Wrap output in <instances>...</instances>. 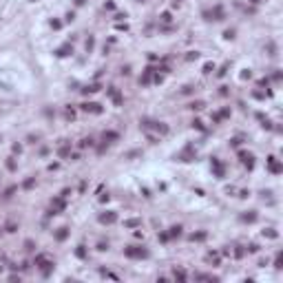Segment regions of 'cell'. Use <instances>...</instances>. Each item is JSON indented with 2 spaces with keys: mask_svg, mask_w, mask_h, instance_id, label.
Segmentation results:
<instances>
[{
  "mask_svg": "<svg viewBox=\"0 0 283 283\" xmlns=\"http://www.w3.org/2000/svg\"><path fill=\"white\" fill-rule=\"evenodd\" d=\"M142 124V128H144V131H157L159 135H166L168 133V126L164 122H153V120H142L139 122Z\"/></svg>",
  "mask_w": 283,
  "mask_h": 283,
  "instance_id": "cell-1",
  "label": "cell"
},
{
  "mask_svg": "<svg viewBox=\"0 0 283 283\" xmlns=\"http://www.w3.org/2000/svg\"><path fill=\"white\" fill-rule=\"evenodd\" d=\"M36 265L40 268L42 276H49L51 270H53V261H51V259H47L44 254H36Z\"/></svg>",
  "mask_w": 283,
  "mask_h": 283,
  "instance_id": "cell-2",
  "label": "cell"
},
{
  "mask_svg": "<svg viewBox=\"0 0 283 283\" xmlns=\"http://www.w3.org/2000/svg\"><path fill=\"white\" fill-rule=\"evenodd\" d=\"M124 254H126L128 259H146L148 257V250H146L144 246H128L126 250H124Z\"/></svg>",
  "mask_w": 283,
  "mask_h": 283,
  "instance_id": "cell-3",
  "label": "cell"
},
{
  "mask_svg": "<svg viewBox=\"0 0 283 283\" xmlns=\"http://www.w3.org/2000/svg\"><path fill=\"white\" fill-rule=\"evenodd\" d=\"M203 18H206V20H223L226 13H223V9L217 4V7H212L210 11H203Z\"/></svg>",
  "mask_w": 283,
  "mask_h": 283,
  "instance_id": "cell-4",
  "label": "cell"
},
{
  "mask_svg": "<svg viewBox=\"0 0 283 283\" xmlns=\"http://www.w3.org/2000/svg\"><path fill=\"white\" fill-rule=\"evenodd\" d=\"M64 208H66V201H64V197H55V199L53 201H51V210H49V214H58L60 210H64Z\"/></svg>",
  "mask_w": 283,
  "mask_h": 283,
  "instance_id": "cell-5",
  "label": "cell"
},
{
  "mask_svg": "<svg viewBox=\"0 0 283 283\" xmlns=\"http://www.w3.org/2000/svg\"><path fill=\"white\" fill-rule=\"evenodd\" d=\"M106 93L111 95V100L115 102V106H122V104H124V98H122V93L117 91L115 86H109V89H106Z\"/></svg>",
  "mask_w": 283,
  "mask_h": 283,
  "instance_id": "cell-6",
  "label": "cell"
},
{
  "mask_svg": "<svg viewBox=\"0 0 283 283\" xmlns=\"http://www.w3.org/2000/svg\"><path fill=\"white\" fill-rule=\"evenodd\" d=\"M80 109H82V111H86V113H102V106H100V104H95V102H84Z\"/></svg>",
  "mask_w": 283,
  "mask_h": 283,
  "instance_id": "cell-7",
  "label": "cell"
},
{
  "mask_svg": "<svg viewBox=\"0 0 283 283\" xmlns=\"http://www.w3.org/2000/svg\"><path fill=\"white\" fill-rule=\"evenodd\" d=\"M153 75H155V69L148 66V69L144 71V75L139 77V84H150V82H153Z\"/></svg>",
  "mask_w": 283,
  "mask_h": 283,
  "instance_id": "cell-8",
  "label": "cell"
},
{
  "mask_svg": "<svg viewBox=\"0 0 283 283\" xmlns=\"http://www.w3.org/2000/svg\"><path fill=\"white\" fill-rule=\"evenodd\" d=\"M177 159H182V162H192V159H195V150H192V146H186V150L177 157Z\"/></svg>",
  "mask_w": 283,
  "mask_h": 283,
  "instance_id": "cell-9",
  "label": "cell"
},
{
  "mask_svg": "<svg viewBox=\"0 0 283 283\" xmlns=\"http://www.w3.org/2000/svg\"><path fill=\"white\" fill-rule=\"evenodd\" d=\"M117 221V214L115 212H104L100 214V223H115Z\"/></svg>",
  "mask_w": 283,
  "mask_h": 283,
  "instance_id": "cell-10",
  "label": "cell"
},
{
  "mask_svg": "<svg viewBox=\"0 0 283 283\" xmlns=\"http://www.w3.org/2000/svg\"><path fill=\"white\" fill-rule=\"evenodd\" d=\"M268 166H270V171H272L274 175H279L283 168H281V164L276 162V157H268Z\"/></svg>",
  "mask_w": 283,
  "mask_h": 283,
  "instance_id": "cell-11",
  "label": "cell"
},
{
  "mask_svg": "<svg viewBox=\"0 0 283 283\" xmlns=\"http://www.w3.org/2000/svg\"><path fill=\"white\" fill-rule=\"evenodd\" d=\"M73 53V47L71 44H64V47H60L58 51H55V55H58V58H66V55H71Z\"/></svg>",
  "mask_w": 283,
  "mask_h": 283,
  "instance_id": "cell-12",
  "label": "cell"
},
{
  "mask_svg": "<svg viewBox=\"0 0 283 283\" xmlns=\"http://www.w3.org/2000/svg\"><path fill=\"white\" fill-rule=\"evenodd\" d=\"M212 168H214V175H217V177H223V166H221V162H219L217 157H212Z\"/></svg>",
  "mask_w": 283,
  "mask_h": 283,
  "instance_id": "cell-13",
  "label": "cell"
},
{
  "mask_svg": "<svg viewBox=\"0 0 283 283\" xmlns=\"http://www.w3.org/2000/svg\"><path fill=\"white\" fill-rule=\"evenodd\" d=\"M115 139H120V133H115V131H104V142H106V144H111V142H115Z\"/></svg>",
  "mask_w": 283,
  "mask_h": 283,
  "instance_id": "cell-14",
  "label": "cell"
},
{
  "mask_svg": "<svg viewBox=\"0 0 283 283\" xmlns=\"http://www.w3.org/2000/svg\"><path fill=\"white\" fill-rule=\"evenodd\" d=\"M100 89H102L100 84H89V86H84V89H82V93H84V95H89V93H98Z\"/></svg>",
  "mask_w": 283,
  "mask_h": 283,
  "instance_id": "cell-15",
  "label": "cell"
},
{
  "mask_svg": "<svg viewBox=\"0 0 283 283\" xmlns=\"http://www.w3.org/2000/svg\"><path fill=\"white\" fill-rule=\"evenodd\" d=\"M66 237H69V228H60L58 232H55V239H58V241H64Z\"/></svg>",
  "mask_w": 283,
  "mask_h": 283,
  "instance_id": "cell-16",
  "label": "cell"
},
{
  "mask_svg": "<svg viewBox=\"0 0 283 283\" xmlns=\"http://www.w3.org/2000/svg\"><path fill=\"white\" fill-rule=\"evenodd\" d=\"M179 235H182V226H173L171 232H168V237H171V239H173V237H179Z\"/></svg>",
  "mask_w": 283,
  "mask_h": 283,
  "instance_id": "cell-17",
  "label": "cell"
},
{
  "mask_svg": "<svg viewBox=\"0 0 283 283\" xmlns=\"http://www.w3.org/2000/svg\"><path fill=\"white\" fill-rule=\"evenodd\" d=\"M16 190H18V186H9V188L4 190V195H2V197H4V199H9V197H13V192H16Z\"/></svg>",
  "mask_w": 283,
  "mask_h": 283,
  "instance_id": "cell-18",
  "label": "cell"
},
{
  "mask_svg": "<svg viewBox=\"0 0 283 283\" xmlns=\"http://www.w3.org/2000/svg\"><path fill=\"white\" fill-rule=\"evenodd\" d=\"M69 155H71V146H69V144H64V146L60 148V157H69Z\"/></svg>",
  "mask_w": 283,
  "mask_h": 283,
  "instance_id": "cell-19",
  "label": "cell"
},
{
  "mask_svg": "<svg viewBox=\"0 0 283 283\" xmlns=\"http://www.w3.org/2000/svg\"><path fill=\"white\" fill-rule=\"evenodd\" d=\"M243 221H248V223H252V221H257V212H250V214H243Z\"/></svg>",
  "mask_w": 283,
  "mask_h": 283,
  "instance_id": "cell-20",
  "label": "cell"
},
{
  "mask_svg": "<svg viewBox=\"0 0 283 283\" xmlns=\"http://www.w3.org/2000/svg\"><path fill=\"white\" fill-rule=\"evenodd\" d=\"M206 259H208V261H212V263H219V254L217 252H208Z\"/></svg>",
  "mask_w": 283,
  "mask_h": 283,
  "instance_id": "cell-21",
  "label": "cell"
},
{
  "mask_svg": "<svg viewBox=\"0 0 283 283\" xmlns=\"http://www.w3.org/2000/svg\"><path fill=\"white\" fill-rule=\"evenodd\" d=\"M86 146H93V139H91V137H84V139L80 142V148H86Z\"/></svg>",
  "mask_w": 283,
  "mask_h": 283,
  "instance_id": "cell-22",
  "label": "cell"
},
{
  "mask_svg": "<svg viewBox=\"0 0 283 283\" xmlns=\"http://www.w3.org/2000/svg\"><path fill=\"white\" fill-rule=\"evenodd\" d=\"M190 239H192V241H203V239H206V232H197V235H190Z\"/></svg>",
  "mask_w": 283,
  "mask_h": 283,
  "instance_id": "cell-23",
  "label": "cell"
},
{
  "mask_svg": "<svg viewBox=\"0 0 283 283\" xmlns=\"http://www.w3.org/2000/svg\"><path fill=\"white\" fill-rule=\"evenodd\" d=\"M281 263H283V257H281V252H279V254H276V259H274V268H276V270H281V268H283Z\"/></svg>",
  "mask_w": 283,
  "mask_h": 283,
  "instance_id": "cell-24",
  "label": "cell"
},
{
  "mask_svg": "<svg viewBox=\"0 0 283 283\" xmlns=\"http://www.w3.org/2000/svg\"><path fill=\"white\" fill-rule=\"evenodd\" d=\"M241 137H235V139H230V146H232V148H239V146H241Z\"/></svg>",
  "mask_w": 283,
  "mask_h": 283,
  "instance_id": "cell-25",
  "label": "cell"
},
{
  "mask_svg": "<svg viewBox=\"0 0 283 283\" xmlns=\"http://www.w3.org/2000/svg\"><path fill=\"white\" fill-rule=\"evenodd\" d=\"M75 254H77V257H80V259H84V257H86V250H84V246H77Z\"/></svg>",
  "mask_w": 283,
  "mask_h": 283,
  "instance_id": "cell-26",
  "label": "cell"
},
{
  "mask_svg": "<svg viewBox=\"0 0 283 283\" xmlns=\"http://www.w3.org/2000/svg\"><path fill=\"white\" fill-rule=\"evenodd\" d=\"M190 109H192V111H201V109H203V102H192Z\"/></svg>",
  "mask_w": 283,
  "mask_h": 283,
  "instance_id": "cell-27",
  "label": "cell"
},
{
  "mask_svg": "<svg viewBox=\"0 0 283 283\" xmlns=\"http://www.w3.org/2000/svg\"><path fill=\"white\" fill-rule=\"evenodd\" d=\"M4 230H7V232H16V230H18V226H16L13 221H11V223H7V226H4Z\"/></svg>",
  "mask_w": 283,
  "mask_h": 283,
  "instance_id": "cell-28",
  "label": "cell"
},
{
  "mask_svg": "<svg viewBox=\"0 0 283 283\" xmlns=\"http://www.w3.org/2000/svg\"><path fill=\"white\" fill-rule=\"evenodd\" d=\"M175 279H186V272H184V270H175Z\"/></svg>",
  "mask_w": 283,
  "mask_h": 283,
  "instance_id": "cell-29",
  "label": "cell"
},
{
  "mask_svg": "<svg viewBox=\"0 0 283 283\" xmlns=\"http://www.w3.org/2000/svg\"><path fill=\"white\" fill-rule=\"evenodd\" d=\"M192 126H195V128H199V131H206V126H203V122H199V120H195V122H192Z\"/></svg>",
  "mask_w": 283,
  "mask_h": 283,
  "instance_id": "cell-30",
  "label": "cell"
},
{
  "mask_svg": "<svg viewBox=\"0 0 283 283\" xmlns=\"http://www.w3.org/2000/svg\"><path fill=\"white\" fill-rule=\"evenodd\" d=\"M263 235H265V237H270V239H276V237H279V235L274 232V230H263Z\"/></svg>",
  "mask_w": 283,
  "mask_h": 283,
  "instance_id": "cell-31",
  "label": "cell"
},
{
  "mask_svg": "<svg viewBox=\"0 0 283 283\" xmlns=\"http://www.w3.org/2000/svg\"><path fill=\"white\" fill-rule=\"evenodd\" d=\"M197 58H199V53H197V51H190V53L186 55V60H197Z\"/></svg>",
  "mask_w": 283,
  "mask_h": 283,
  "instance_id": "cell-32",
  "label": "cell"
},
{
  "mask_svg": "<svg viewBox=\"0 0 283 283\" xmlns=\"http://www.w3.org/2000/svg\"><path fill=\"white\" fill-rule=\"evenodd\" d=\"M66 117H69V120H73V117H75V111H73L71 106H69V109H66Z\"/></svg>",
  "mask_w": 283,
  "mask_h": 283,
  "instance_id": "cell-33",
  "label": "cell"
},
{
  "mask_svg": "<svg viewBox=\"0 0 283 283\" xmlns=\"http://www.w3.org/2000/svg\"><path fill=\"white\" fill-rule=\"evenodd\" d=\"M243 254H246V250H243V248H237V250H235V257H239V259H241Z\"/></svg>",
  "mask_w": 283,
  "mask_h": 283,
  "instance_id": "cell-34",
  "label": "cell"
},
{
  "mask_svg": "<svg viewBox=\"0 0 283 283\" xmlns=\"http://www.w3.org/2000/svg\"><path fill=\"white\" fill-rule=\"evenodd\" d=\"M126 226H128V228H135V226H139V221H137V219H131V221H126Z\"/></svg>",
  "mask_w": 283,
  "mask_h": 283,
  "instance_id": "cell-35",
  "label": "cell"
},
{
  "mask_svg": "<svg viewBox=\"0 0 283 283\" xmlns=\"http://www.w3.org/2000/svg\"><path fill=\"white\" fill-rule=\"evenodd\" d=\"M257 250H259L257 243H250V246H248V252H257Z\"/></svg>",
  "mask_w": 283,
  "mask_h": 283,
  "instance_id": "cell-36",
  "label": "cell"
},
{
  "mask_svg": "<svg viewBox=\"0 0 283 283\" xmlns=\"http://www.w3.org/2000/svg\"><path fill=\"white\" fill-rule=\"evenodd\" d=\"M7 168H9V171H16V162L9 159V162H7Z\"/></svg>",
  "mask_w": 283,
  "mask_h": 283,
  "instance_id": "cell-37",
  "label": "cell"
},
{
  "mask_svg": "<svg viewBox=\"0 0 283 283\" xmlns=\"http://www.w3.org/2000/svg\"><path fill=\"white\" fill-rule=\"evenodd\" d=\"M93 44H95V42H93V38H89V40H86V51H91V49H93Z\"/></svg>",
  "mask_w": 283,
  "mask_h": 283,
  "instance_id": "cell-38",
  "label": "cell"
},
{
  "mask_svg": "<svg viewBox=\"0 0 283 283\" xmlns=\"http://www.w3.org/2000/svg\"><path fill=\"white\" fill-rule=\"evenodd\" d=\"M106 248H109V243H104V241L98 243V250H106Z\"/></svg>",
  "mask_w": 283,
  "mask_h": 283,
  "instance_id": "cell-39",
  "label": "cell"
},
{
  "mask_svg": "<svg viewBox=\"0 0 283 283\" xmlns=\"http://www.w3.org/2000/svg\"><path fill=\"white\" fill-rule=\"evenodd\" d=\"M168 239H171V237H168V232H162V235H159V241H168Z\"/></svg>",
  "mask_w": 283,
  "mask_h": 283,
  "instance_id": "cell-40",
  "label": "cell"
},
{
  "mask_svg": "<svg viewBox=\"0 0 283 283\" xmlns=\"http://www.w3.org/2000/svg\"><path fill=\"white\" fill-rule=\"evenodd\" d=\"M162 20L164 22H171V13H162Z\"/></svg>",
  "mask_w": 283,
  "mask_h": 283,
  "instance_id": "cell-41",
  "label": "cell"
},
{
  "mask_svg": "<svg viewBox=\"0 0 283 283\" xmlns=\"http://www.w3.org/2000/svg\"><path fill=\"white\" fill-rule=\"evenodd\" d=\"M33 184H36V182H33V179H27V182H25V188H31Z\"/></svg>",
  "mask_w": 283,
  "mask_h": 283,
  "instance_id": "cell-42",
  "label": "cell"
},
{
  "mask_svg": "<svg viewBox=\"0 0 283 283\" xmlns=\"http://www.w3.org/2000/svg\"><path fill=\"white\" fill-rule=\"evenodd\" d=\"M75 4H84V0H75Z\"/></svg>",
  "mask_w": 283,
  "mask_h": 283,
  "instance_id": "cell-43",
  "label": "cell"
}]
</instances>
